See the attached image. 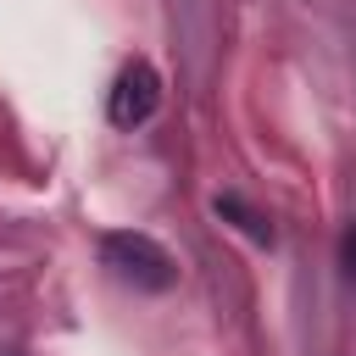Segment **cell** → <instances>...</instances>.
Returning a JSON list of instances; mask_svg holds the SVG:
<instances>
[{
  "label": "cell",
  "mask_w": 356,
  "mask_h": 356,
  "mask_svg": "<svg viewBox=\"0 0 356 356\" xmlns=\"http://www.w3.org/2000/svg\"><path fill=\"white\" fill-rule=\"evenodd\" d=\"M100 261L111 267V278L134 284V289H172L178 278V261L139 228H117V234H100Z\"/></svg>",
  "instance_id": "6da1fadb"
},
{
  "label": "cell",
  "mask_w": 356,
  "mask_h": 356,
  "mask_svg": "<svg viewBox=\"0 0 356 356\" xmlns=\"http://www.w3.org/2000/svg\"><path fill=\"white\" fill-rule=\"evenodd\" d=\"M156 106H161V78H156V67H150V61H128V67L117 72L111 95H106V117H111L117 128H139V122L156 117Z\"/></svg>",
  "instance_id": "7a4b0ae2"
},
{
  "label": "cell",
  "mask_w": 356,
  "mask_h": 356,
  "mask_svg": "<svg viewBox=\"0 0 356 356\" xmlns=\"http://www.w3.org/2000/svg\"><path fill=\"white\" fill-rule=\"evenodd\" d=\"M217 217H234V228H245L256 245H273V222H261L239 195H217Z\"/></svg>",
  "instance_id": "3957f363"
},
{
  "label": "cell",
  "mask_w": 356,
  "mask_h": 356,
  "mask_svg": "<svg viewBox=\"0 0 356 356\" xmlns=\"http://www.w3.org/2000/svg\"><path fill=\"white\" fill-rule=\"evenodd\" d=\"M339 261H345V278H356V222H350L345 239H339Z\"/></svg>",
  "instance_id": "277c9868"
}]
</instances>
